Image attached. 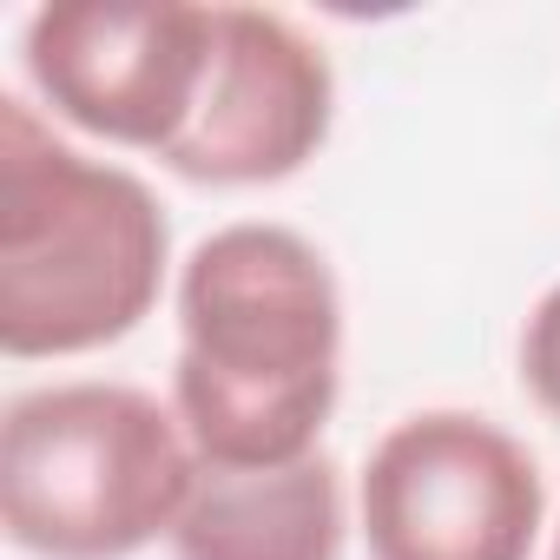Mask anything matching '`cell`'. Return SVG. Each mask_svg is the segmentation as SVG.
Returning <instances> with one entry per match:
<instances>
[{
	"label": "cell",
	"mask_w": 560,
	"mask_h": 560,
	"mask_svg": "<svg viewBox=\"0 0 560 560\" xmlns=\"http://www.w3.org/2000/svg\"><path fill=\"white\" fill-rule=\"evenodd\" d=\"M172 409L205 468H284L317 455L343 389V298L330 257L291 231L237 218L178 270Z\"/></svg>",
	"instance_id": "cell-1"
},
{
	"label": "cell",
	"mask_w": 560,
	"mask_h": 560,
	"mask_svg": "<svg viewBox=\"0 0 560 560\" xmlns=\"http://www.w3.org/2000/svg\"><path fill=\"white\" fill-rule=\"evenodd\" d=\"M172 264V224L126 165L67 145L27 100H0V350L86 357L132 337Z\"/></svg>",
	"instance_id": "cell-2"
},
{
	"label": "cell",
	"mask_w": 560,
	"mask_h": 560,
	"mask_svg": "<svg viewBox=\"0 0 560 560\" xmlns=\"http://www.w3.org/2000/svg\"><path fill=\"white\" fill-rule=\"evenodd\" d=\"M191 481L178 409L132 383H47L0 422V521L34 560H132L172 540Z\"/></svg>",
	"instance_id": "cell-3"
},
{
	"label": "cell",
	"mask_w": 560,
	"mask_h": 560,
	"mask_svg": "<svg viewBox=\"0 0 560 560\" xmlns=\"http://www.w3.org/2000/svg\"><path fill=\"white\" fill-rule=\"evenodd\" d=\"M370 560H527L547 521L540 462L468 409L402 416L357 481Z\"/></svg>",
	"instance_id": "cell-4"
},
{
	"label": "cell",
	"mask_w": 560,
	"mask_h": 560,
	"mask_svg": "<svg viewBox=\"0 0 560 560\" xmlns=\"http://www.w3.org/2000/svg\"><path fill=\"white\" fill-rule=\"evenodd\" d=\"M218 8L191 0H60L21 34V60L54 119L165 159L198 113Z\"/></svg>",
	"instance_id": "cell-5"
},
{
	"label": "cell",
	"mask_w": 560,
	"mask_h": 560,
	"mask_svg": "<svg viewBox=\"0 0 560 560\" xmlns=\"http://www.w3.org/2000/svg\"><path fill=\"white\" fill-rule=\"evenodd\" d=\"M330 119L337 73L324 40L277 8H218L205 93L165 165L191 185H277L324 152Z\"/></svg>",
	"instance_id": "cell-6"
},
{
	"label": "cell",
	"mask_w": 560,
	"mask_h": 560,
	"mask_svg": "<svg viewBox=\"0 0 560 560\" xmlns=\"http://www.w3.org/2000/svg\"><path fill=\"white\" fill-rule=\"evenodd\" d=\"M343 468L317 448L284 468H205L172 527L178 560H343Z\"/></svg>",
	"instance_id": "cell-7"
},
{
	"label": "cell",
	"mask_w": 560,
	"mask_h": 560,
	"mask_svg": "<svg viewBox=\"0 0 560 560\" xmlns=\"http://www.w3.org/2000/svg\"><path fill=\"white\" fill-rule=\"evenodd\" d=\"M521 383L560 422V284L527 311V330H521Z\"/></svg>",
	"instance_id": "cell-8"
},
{
	"label": "cell",
	"mask_w": 560,
	"mask_h": 560,
	"mask_svg": "<svg viewBox=\"0 0 560 560\" xmlns=\"http://www.w3.org/2000/svg\"><path fill=\"white\" fill-rule=\"evenodd\" d=\"M553 560H560V527H553Z\"/></svg>",
	"instance_id": "cell-9"
}]
</instances>
